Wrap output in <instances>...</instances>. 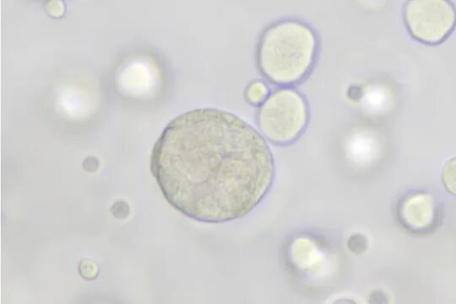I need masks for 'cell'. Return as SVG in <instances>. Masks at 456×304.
I'll use <instances>...</instances> for the list:
<instances>
[{
    "instance_id": "277c9868",
    "label": "cell",
    "mask_w": 456,
    "mask_h": 304,
    "mask_svg": "<svg viewBox=\"0 0 456 304\" xmlns=\"http://www.w3.org/2000/svg\"><path fill=\"white\" fill-rule=\"evenodd\" d=\"M403 18L409 33L428 45L443 42L456 25V10L449 0H408Z\"/></svg>"
},
{
    "instance_id": "5b68a950",
    "label": "cell",
    "mask_w": 456,
    "mask_h": 304,
    "mask_svg": "<svg viewBox=\"0 0 456 304\" xmlns=\"http://www.w3.org/2000/svg\"><path fill=\"white\" fill-rule=\"evenodd\" d=\"M400 216L405 226L413 230L428 228L435 217L431 197L424 193L408 197L401 205Z\"/></svg>"
},
{
    "instance_id": "8992f818",
    "label": "cell",
    "mask_w": 456,
    "mask_h": 304,
    "mask_svg": "<svg viewBox=\"0 0 456 304\" xmlns=\"http://www.w3.org/2000/svg\"><path fill=\"white\" fill-rule=\"evenodd\" d=\"M442 180L445 188L456 195V157L444 164L442 170Z\"/></svg>"
},
{
    "instance_id": "7a4b0ae2",
    "label": "cell",
    "mask_w": 456,
    "mask_h": 304,
    "mask_svg": "<svg viewBox=\"0 0 456 304\" xmlns=\"http://www.w3.org/2000/svg\"><path fill=\"white\" fill-rule=\"evenodd\" d=\"M316 37L310 27L286 20L268 27L259 41L258 64L264 75L277 84L300 80L309 70Z\"/></svg>"
},
{
    "instance_id": "6da1fadb",
    "label": "cell",
    "mask_w": 456,
    "mask_h": 304,
    "mask_svg": "<svg viewBox=\"0 0 456 304\" xmlns=\"http://www.w3.org/2000/svg\"><path fill=\"white\" fill-rule=\"evenodd\" d=\"M151 170L167 202L184 216L221 223L251 212L270 191L272 152L249 124L200 108L173 119L155 143Z\"/></svg>"
},
{
    "instance_id": "3957f363",
    "label": "cell",
    "mask_w": 456,
    "mask_h": 304,
    "mask_svg": "<svg viewBox=\"0 0 456 304\" xmlns=\"http://www.w3.org/2000/svg\"><path fill=\"white\" fill-rule=\"evenodd\" d=\"M308 110L303 97L291 89H280L262 103L257 122L262 133L273 143L293 142L305 129Z\"/></svg>"
},
{
    "instance_id": "52a82bcc",
    "label": "cell",
    "mask_w": 456,
    "mask_h": 304,
    "mask_svg": "<svg viewBox=\"0 0 456 304\" xmlns=\"http://www.w3.org/2000/svg\"><path fill=\"white\" fill-rule=\"evenodd\" d=\"M267 94V86L260 81L251 83L246 90L247 100L253 104H258L264 102Z\"/></svg>"
}]
</instances>
